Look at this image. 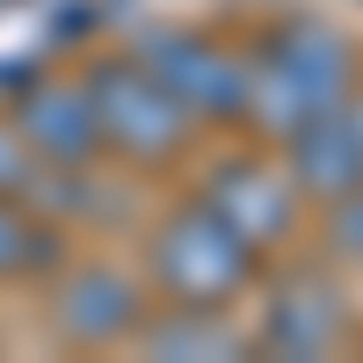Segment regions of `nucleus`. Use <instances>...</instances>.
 Listing matches in <instances>:
<instances>
[{"label": "nucleus", "instance_id": "obj_11", "mask_svg": "<svg viewBox=\"0 0 363 363\" xmlns=\"http://www.w3.org/2000/svg\"><path fill=\"white\" fill-rule=\"evenodd\" d=\"M29 262H44L37 233L22 225V211H8V203H0V269H29Z\"/></svg>", "mask_w": 363, "mask_h": 363}, {"label": "nucleus", "instance_id": "obj_10", "mask_svg": "<svg viewBox=\"0 0 363 363\" xmlns=\"http://www.w3.org/2000/svg\"><path fill=\"white\" fill-rule=\"evenodd\" d=\"M335 298H327L320 284H298L284 291L277 306H269V349L277 356H320L327 342H335Z\"/></svg>", "mask_w": 363, "mask_h": 363}, {"label": "nucleus", "instance_id": "obj_13", "mask_svg": "<svg viewBox=\"0 0 363 363\" xmlns=\"http://www.w3.org/2000/svg\"><path fill=\"white\" fill-rule=\"evenodd\" d=\"M29 160L37 153H29V145L15 138V124H8L0 131V189H29Z\"/></svg>", "mask_w": 363, "mask_h": 363}, {"label": "nucleus", "instance_id": "obj_1", "mask_svg": "<svg viewBox=\"0 0 363 363\" xmlns=\"http://www.w3.org/2000/svg\"><path fill=\"white\" fill-rule=\"evenodd\" d=\"M335 102H349V44L327 22H291L262 66H247V116L269 138H291Z\"/></svg>", "mask_w": 363, "mask_h": 363}, {"label": "nucleus", "instance_id": "obj_8", "mask_svg": "<svg viewBox=\"0 0 363 363\" xmlns=\"http://www.w3.org/2000/svg\"><path fill=\"white\" fill-rule=\"evenodd\" d=\"M203 203L218 211L247 247H269V240L291 225V182L269 174V167H255V160L218 167V174H211V189H203Z\"/></svg>", "mask_w": 363, "mask_h": 363}, {"label": "nucleus", "instance_id": "obj_5", "mask_svg": "<svg viewBox=\"0 0 363 363\" xmlns=\"http://www.w3.org/2000/svg\"><path fill=\"white\" fill-rule=\"evenodd\" d=\"M15 138H22L29 153H37V160L80 167V160H87V153L102 145L87 87H73V80H37V87L22 95V109H15Z\"/></svg>", "mask_w": 363, "mask_h": 363}, {"label": "nucleus", "instance_id": "obj_6", "mask_svg": "<svg viewBox=\"0 0 363 363\" xmlns=\"http://www.w3.org/2000/svg\"><path fill=\"white\" fill-rule=\"evenodd\" d=\"M291 167H298V189H313V196H349L363 182V131L349 102L320 109L291 131Z\"/></svg>", "mask_w": 363, "mask_h": 363}, {"label": "nucleus", "instance_id": "obj_4", "mask_svg": "<svg viewBox=\"0 0 363 363\" xmlns=\"http://www.w3.org/2000/svg\"><path fill=\"white\" fill-rule=\"evenodd\" d=\"M138 66L153 73L189 116H240V109H247V66H240L233 51H218L211 37L160 29V37L138 44Z\"/></svg>", "mask_w": 363, "mask_h": 363}, {"label": "nucleus", "instance_id": "obj_12", "mask_svg": "<svg viewBox=\"0 0 363 363\" xmlns=\"http://www.w3.org/2000/svg\"><path fill=\"white\" fill-rule=\"evenodd\" d=\"M342 211H335V255H356L363 262V182H356V189L349 196H335Z\"/></svg>", "mask_w": 363, "mask_h": 363}, {"label": "nucleus", "instance_id": "obj_7", "mask_svg": "<svg viewBox=\"0 0 363 363\" xmlns=\"http://www.w3.org/2000/svg\"><path fill=\"white\" fill-rule=\"evenodd\" d=\"M51 320L66 327L73 342H116L138 327V291L116 269H73L66 284L51 291Z\"/></svg>", "mask_w": 363, "mask_h": 363}, {"label": "nucleus", "instance_id": "obj_2", "mask_svg": "<svg viewBox=\"0 0 363 363\" xmlns=\"http://www.w3.org/2000/svg\"><path fill=\"white\" fill-rule=\"evenodd\" d=\"M153 269H160V284H167L174 298H189V306H218V298H233L240 284H247L255 247H247V240H240L211 203H196V211H182V218L160 225Z\"/></svg>", "mask_w": 363, "mask_h": 363}, {"label": "nucleus", "instance_id": "obj_3", "mask_svg": "<svg viewBox=\"0 0 363 363\" xmlns=\"http://www.w3.org/2000/svg\"><path fill=\"white\" fill-rule=\"evenodd\" d=\"M87 102H95V131L109 145H124V153H138V160H160V153H174L189 138V109L145 66H95Z\"/></svg>", "mask_w": 363, "mask_h": 363}, {"label": "nucleus", "instance_id": "obj_9", "mask_svg": "<svg viewBox=\"0 0 363 363\" xmlns=\"http://www.w3.org/2000/svg\"><path fill=\"white\" fill-rule=\"evenodd\" d=\"M145 356H160V363H233L240 356V335L211 313V306H182L167 313L160 327H145Z\"/></svg>", "mask_w": 363, "mask_h": 363}, {"label": "nucleus", "instance_id": "obj_14", "mask_svg": "<svg viewBox=\"0 0 363 363\" xmlns=\"http://www.w3.org/2000/svg\"><path fill=\"white\" fill-rule=\"evenodd\" d=\"M349 116H356V131H363V95H356V102H349Z\"/></svg>", "mask_w": 363, "mask_h": 363}]
</instances>
